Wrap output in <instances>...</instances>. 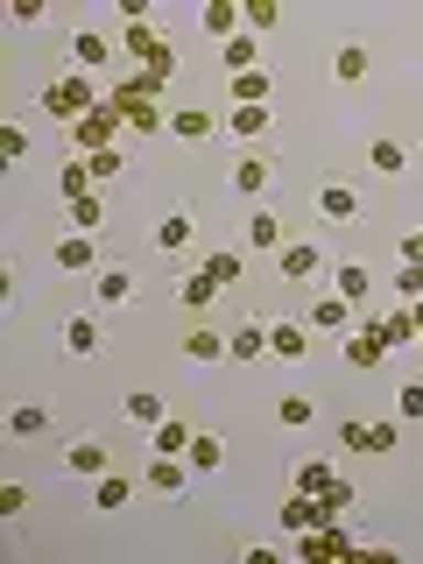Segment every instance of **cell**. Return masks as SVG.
<instances>
[{"instance_id": "cell-33", "label": "cell", "mask_w": 423, "mask_h": 564, "mask_svg": "<svg viewBox=\"0 0 423 564\" xmlns=\"http://www.w3.org/2000/svg\"><path fill=\"white\" fill-rule=\"evenodd\" d=\"M367 43L360 35H339V43H332V85H339V93H352V85H367Z\"/></svg>"}, {"instance_id": "cell-37", "label": "cell", "mask_w": 423, "mask_h": 564, "mask_svg": "<svg viewBox=\"0 0 423 564\" xmlns=\"http://www.w3.org/2000/svg\"><path fill=\"white\" fill-rule=\"evenodd\" d=\"M191 431H198V423H191V416H163V423H155V431H149V452H184L191 445Z\"/></svg>"}, {"instance_id": "cell-4", "label": "cell", "mask_w": 423, "mask_h": 564, "mask_svg": "<svg viewBox=\"0 0 423 564\" xmlns=\"http://www.w3.org/2000/svg\"><path fill=\"white\" fill-rule=\"evenodd\" d=\"M311 219L317 234H360L367 226V184H352V176H311Z\"/></svg>"}, {"instance_id": "cell-21", "label": "cell", "mask_w": 423, "mask_h": 564, "mask_svg": "<svg viewBox=\"0 0 423 564\" xmlns=\"http://www.w3.org/2000/svg\"><path fill=\"white\" fill-rule=\"evenodd\" d=\"M282 106H226V149H275Z\"/></svg>"}, {"instance_id": "cell-11", "label": "cell", "mask_w": 423, "mask_h": 564, "mask_svg": "<svg viewBox=\"0 0 423 564\" xmlns=\"http://www.w3.org/2000/svg\"><path fill=\"white\" fill-rule=\"evenodd\" d=\"M269 360V304H234L226 311V367H261Z\"/></svg>"}, {"instance_id": "cell-42", "label": "cell", "mask_w": 423, "mask_h": 564, "mask_svg": "<svg viewBox=\"0 0 423 564\" xmlns=\"http://www.w3.org/2000/svg\"><path fill=\"white\" fill-rule=\"evenodd\" d=\"M395 261H410V269H423V226H395Z\"/></svg>"}, {"instance_id": "cell-36", "label": "cell", "mask_w": 423, "mask_h": 564, "mask_svg": "<svg viewBox=\"0 0 423 564\" xmlns=\"http://www.w3.org/2000/svg\"><path fill=\"white\" fill-rule=\"evenodd\" d=\"M240 29L254 35V43H269V35L282 29V8L275 0H240Z\"/></svg>"}, {"instance_id": "cell-18", "label": "cell", "mask_w": 423, "mask_h": 564, "mask_svg": "<svg viewBox=\"0 0 423 564\" xmlns=\"http://www.w3.org/2000/svg\"><path fill=\"white\" fill-rule=\"evenodd\" d=\"M176 360L226 367V311L219 317H184V325H176Z\"/></svg>"}, {"instance_id": "cell-3", "label": "cell", "mask_w": 423, "mask_h": 564, "mask_svg": "<svg viewBox=\"0 0 423 564\" xmlns=\"http://www.w3.org/2000/svg\"><path fill=\"white\" fill-rule=\"evenodd\" d=\"M106 106L120 113V128L141 134V141H163L170 134V106H163V85L155 78H141V70H128V78L106 93Z\"/></svg>"}, {"instance_id": "cell-35", "label": "cell", "mask_w": 423, "mask_h": 564, "mask_svg": "<svg viewBox=\"0 0 423 564\" xmlns=\"http://www.w3.org/2000/svg\"><path fill=\"white\" fill-rule=\"evenodd\" d=\"M57 431V416H50V402H14L8 410V437H22V445H35V437Z\"/></svg>"}, {"instance_id": "cell-50", "label": "cell", "mask_w": 423, "mask_h": 564, "mask_svg": "<svg viewBox=\"0 0 423 564\" xmlns=\"http://www.w3.org/2000/svg\"><path fill=\"white\" fill-rule=\"evenodd\" d=\"M416 360H423V339H416Z\"/></svg>"}, {"instance_id": "cell-8", "label": "cell", "mask_w": 423, "mask_h": 564, "mask_svg": "<svg viewBox=\"0 0 423 564\" xmlns=\"http://www.w3.org/2000/svg\"><path fill=\"white\" fill-rule=\"evenodd\" d=\"M57 64L64 70H106V64H120V29H106V22H70L64 29V43H57Z\"/></svg>"}, {"instance_id": "cell-6", "label": "cell", "mask_w": 423, "mask_h": 564, "mask_svg": "<svg viewBox=\"0 0 423 564\" xmlns=\"http://www.w3.org/2000/svg\"><path fill=\"white\" fill-rule=\"evenodd\" d=\"M43 269L57 282H93L106 269V240L99 234H78V226H57V234L43 240Z\"/></svg>"}, {"instance_id": "cell-48", "label": "cell", "mask_w": 423, "mask_h": 564, "mask_svg": "<svg viewBox=\"0 0 423 564\" xmlns=\"http://www.w3.org/2000/svg\"><path fill=\"white\" fill-rule=\"evenodd\" d=\"M410 317H416V332H423V296H416V304H410Z\"/></svg>"}, {"instance_id": "cell-32", "label": "cell", "mask_w": 423, "mask_h": 564, "mask_svg": "<svg viewBox=\"0 0 423 564\" xmlns=\"http://www.w3.org/2000/svg\"><path fill=\"white\" fill-rule=\"evenodd\" d=\"M317 516H325V501H317V494H282V501H275V522H282V536H311V529H317Z\"/></svg>"}, {"instance_id": "cell-26", "label": "cell", "mask_w": 423, "mask_h": 564, "mask_svg": "<svg viewBox=\"0 0 423 564\" xmlns=\"http://www.w3.org/2000/svg\"><path fill=\"white\" fill-rule=\"evenodd\" d=\"M219 99L226 106H275L282 99L275 64H254V70H240V78H219Z\"/></svg>"}, {"instance_id": "cell-15", "label": "cell", "mask_w": 423, "mask_h": 564, "mask_svg": "<svg viewBox=\"0 0 423 564\" xmlns=\"http://www.w3.org/2000/svg\"><path fill=\"white\" fill-rule=\"evenodd\" d=\"M85 304L93 311H128V304H141V261H128V254H106V269L85 282Z\"/></svg>"}, {"instance_id": "cell-34", "label": "cell", "mask_w": 423, "mask_h": 564, "mask_svg": "<svg viewBox=\"0 0 423 564\" xmlns=\"http://www.w3.org/2000/svg\"><path fill=\"white\" fill-rule=\"evenodd\" d=\"M212 64H219V78H240V70H254V64H269V50H261L254 43V35H234V43H219V57H212Z\"/></svg>"}, {"instance_id": "cell-45", "label": "cell", "mask_w": 423, "mask_h": 564, "mask_svg": "<svg viewBox=\"0 0 423 564\" xmlns=\"http://www.w3.org/2000/svg\"><path fill=\"white\" fill-rule=\"evenodd\" d=\"M339 452H367V416H339Z\"/></svg>"}, {"instance_id": "cell-19", "label": "cell", "mask_w": 423, "mask_h": 564, "mask_svg": "<svg viewBox=\"0 0 423 564\" xmlns=\"http://www.w3.org/2000/svg\"><path fill=\"white\" fill-rule=\"evenodd\" d=\"M339 360L352 367V375H381L395 352H388V339H381V317L375 311H360V325L352 332H339Z\"/></svg>"}, {"instance_id": "cell-30", "label": "cell", "mask_w": 423, "mask_h": 564, "mask_svg": "<svg viewBox=\"0 0 423 564\" xmlns=\"http://www.w3.org/2000/svg\"><path fill=\"white\" fill-rule=\"evenodd\" d=\"M141 494V466H113V473H99L93 480V508L99 516H113V508H128Z\"/></svg>"}, {"instance_id": "cell-29", "label": "cell", "mask_w": 423, "mask_h": 564, "mask_svg": "<svg viewBox=\"0 0 423 564\" xmlns=\"http://www.w3.org/2000/svg\"><path fill=\"white\" fill-rule=\"evenodd\" d=\"M64 226H78V234H113V191H85V198L64 205Z\"/></svg>"}, {"instance_id": "cell-43", "label": "cell", "mask_w": 423, "mask_h": 564, "mask_svg": "<svg viewBox=\"0 0 423 564\" xmlns=\"http://www.w3.org/2000/svg\"><path fill=\"white\" fill-rule=\"evenodd\" d=\"M29 501H35V487H29V480H8V487H0V516H8V522H14V516H29Z\"/></svg>"}, {"instance_id": "cell-17", "label": "cell", "mask_w": 423, "mask_h": 564, "mask_svg": "<svg viewBox=\"0 0 423 564\" xmlns=\"http://www.w3.org/2000/svg\"><path fill=\"white\" fill-rule=\"evenodd\" d=\"M247 261H254V254H247V240H240V234H205V247H198V269L219 282L226 296H234L240 282H247Z\"/></svg>"}, {"instance_id": "cell-41", "label": "cell", "mask_w": 423, "mask_h": 564, "mask_svg": "<svg viewBox=\"0 0 423 564\" xmlns=\"http://www.w3.org/2000/svg\"><path fill=\"white\" fill-rule=\"evenodd\" d=\"M402 445V416H375L367 423V452H395Z\"/></svg>"}, {"instance_id": "cell-5", "label": "cell", "mask_w": 423, "mask_h": 564, "mask_svg": "<svg viewBox=\"0 0 423 564\" xmlns=\"http://www.w3.org/2000/svg\"><path fill=\"white\" fill-rule=\"evenodd\" d=\"M282 184V149H226V198L234 205H269Z\"/></svg>"}, {"instance_id": "cell-20", "label": "cell", "mask_w": 423, "mask_h": 564, "mask_svg": "<svg viewBox=\"0 0 423 564\" xmlns=\"http://www.w3.org/2000/svg\"><path fill=\"white\" fill-rule=\"evenodd\" d=\"M410 163H416V134H402V128L367 134V176H375V184H402Z\"/></svg>"}, {"instance_id": "cell-2", "label": "cell", "mask_w": 423, "mask_h": 564, "mask_svg": "<svg viewBox=\"0 0 423 564\" xmlns=\"http://www.w3.org/2000/svg\"><path fill=\"white\" fill-rule=\"evenodd\" d=\"M269 275H275V290H282V296H311V290H325V275H332V240L304 226V234H296V240L269 261Z\"/></svg>"}, {"instance_id": "cell-46", "label": "cell", "mask_w": 423, "mask_h": 564, "mask_svg": "<svg viewBox=\"0 0 423 564\" xmlns=\"http://www.w3.org/2000/svg\"><path fill=\"white\" fill-rule=\"evenodd\" d=\"M234 557H240V564H269V557H275V543H261V536H240V543H234Z\"/></svg>"}, {"instance_id": "cell-22", "label": "cell", "mask_w": 423, "mask_h": 564, "mask_svg": "<svg viewBox=\"0 0 423 564\" xmlns=\"http://www.w3.org/2000/svg\"><path fill=\"white\" fill-rule=\"evenodd\" d=\"M317 346V332L304 325V311H269V360L275 367H304Z\"/></svg>"}, {"instance_id": "cell-13", "label": "cell", "mask_w": 423, "mask_h": 564, "mask_svg": "<svg viewBox=\"0 0 423 564\" xmlns=\"http://www.w3.org/2000/svg\"><path fill=\"white\" fill-rule=\"evenodd\" d=\"M35 106H50V113H57V120H78V113H99V85L93 78H85V70H50V78L43 85H35Z\"/></svg>"}, {"instance_id": "cell-25", "label": "cell", "mask_w": 423, "mask_h": 564, "mask_svg": "<svg viewBox=\"0 0 423 564\" xmlns=\"http://www.w3.org/2000/svg\"><path fill=\"white\" fill-rule=\"evenodd\" d=\"M191 480H198V466H191L184 452H149L141 458V494H155V501H176Z\"/></svg>"}, {"instance_id": "cell-40", "label": "cell", "mask_w": 423, "mask_h": 564, "mask_svg": "<svg viewBox=\"0 0 423 564\" xmlns=\"http://www.w3.org/2000/svg\"><path fill=\"white\" fill-rule=\"evenodd\" d=\"M85 170H93V191H113L120 184V149H99V155H78Z\"/></svg>"}, {"instance_id": "cell-14", "label": "cell", "mask_w": 423, "mask_h": 564, "mask_svg": "<svg viewBox=\"0 0 423 564\" xmlns=\"http://www.w3.org/2000/svg\"><path fill=\"white\" fill-rule=\"evenodd\" d=\"M234 234L247 240V254H269V261H275L282 247H290L296 234H304V226L290 219V205H275V198H269V205H247V219L234 226Z\"/></svg>"}, {"instance_id": "cell-23", "label": "cell", "mask_w": 423, "mask_h": 564, "mask_svg": "<svg viewBox=\"0 0 423 564\" xmlns=\"http://www.w3.org/2000/svg\"><path fill=\"white\" fill-rule=\"evenodd\" d=\"M296 311H304V325L317 332V339H339V332L360 325V311H352L346 296L332 290V282H325V290H311V296H296Z\"/></svg>"}, {"instance_id": "cell-49", "label": "cell", "mask_w": 423, "mask_h": 564, "mask_svg": "<svg viewBox=\"0 0 423 564\" xmlns=\"http://www.w3.org/2000/svg\"><path fill=\"white\" fill-rule=\"evenodd\" d=\"M416 120H423V93H416Z\"/></svg>"}, {"instance_id": "cell-28", "label": "cell", "mask_w": 423, "mask_h": 564, "mask_svg": "<svg viewBox=\"0 0 423 564\" xmlns=\"http://www.w3.org/2000/svg\"><path fill=\"white\" fill-rule=\"evenodd\" d=\"M163 416H170V395H163V388H128V395H120V423H128L134 437H149Z\"/></svg>"}, {"instance_id": "cell-16", "label": "cell", "mask_w": 423, "mask_h": 564, "mask_svg": "<svg viewBox=\"0 0 423 564\" xmlns=\"http://www.w3.org/2000/svg\"><path fill=\"white\" fill-rule=\"evenodd\" d=\"M219 304H226V290L198 269V261L170 275V311H176V325H184V317H219Z\"/></svg>"}, {"instance_id": "cell-24", "label": "cell", "mask_w": 423, "mask_h": 564, "mask_svg": "<svg viewBox=\"0 0 423 564\" xmlns=\"http://www.w3.org/2000/svg\"><path fill=\"white\" fill-rule=\"evenodd\" d=\"M120 113L113 106H99V113H78V120H64V149L70 155H99V149H120Z\"/></svg>"}, {"instance_id": "cell-27", "label": "cell", "mask_w": 423, "mask_h": 564, "mask_svg": "<svg viewBox=\"0 0 423 564\" xmlns=\"http://www.w3.org/2000/svg\"><path fill=\"white\" fill-rule=\"evenodd\" d=\"M184 458L198 466V480H212V473H226V458H234V437H226L219 423H198L191 445H184Z\"/></svg>"}, {"instance_id": "cell-44", "label": "cell", "mask_w": 423, "mask_h": 564, "mask_svg": "<svg viewBox=\"0 0 423 564\" xmlns=\"http://www.w3.org/2000/svg\"><path fill=\"white\" fill-rule=\"evenodd\" d=\"M8 22H14V29H43L50 8H43V0H8Z\"/></svg>"}, {"instance_id": "cell-7", "label": "cell", "mask_w": 423, "mask_h": 564, "mask_svg": "<svg viewBox=\"0 0 423 564\" xmlns=\"http://www.w3.org/2000/svg\"><path fill=\"white\" fill-rule=\"evenodd\" d=\"M57 352L64 360H106L113 352V325H106V311H93V304H64L57 311Z\"/></svg>"}, {"instance_id": "cell-38", "label": "cell", "mask_w": 423, "mask_h": 564, "mask_svg": "<svg viewBox=\"0 0 423 564\" xmlns=\"http://www.w3.org/2000/svg\"><path fill=\"white\" fill-rule=\"evenodd\" d=\"M388 416L423 423V375H402V381H395V402H388Z\"/></svg>"}, {"instance_id": "cell-31", "label": "cell", "mask_w": 423, "mask_h": 564, "mask_svg": "<svg viewBox=\"0 0 423 564\" xmlns=\"http://www.w3.org/2000/svg\"><path fill=\"white\" fill-rule=\"evenodd\" d=\"M317 416H325V402L311 388H282L275 395V431H317Z\"/></svg>"}, {"instance_id": "cell-10", "label": "cell", "mask_w": 423, "mask_h": 564, "mask_svg": "<svg viewBox=\"0 0 423 564\" xmlns=\"http://www.w3.org/2000/svg\"><path fill=\"white\" fill-rule=\"evenodd\" d=\"M57 466H64V480H99V473L120 466V445L106 431H64L57 437Z\"/></svg>"}, {"instance_id": "cell-47", "label": "cell", "mask_w": 423, "mask_h": 564, "mask_svg": "<svg viewBox=\"0 0 423 564\" xmlns=\"http://www.w3.org/2000/svg\"><path fill=\"white\" fill-rule=\"evenodd\" d=\"M0 149H8V163H22V155H29V134L8 128V134H0Z\"/></svg>"}, {"instance_id": "cell-9", "label": "cell", "mask_w": 423, "mask_h": 564, "mask_svg": "<svg viewBox=\"0 0 423 564\" xmlns=\"http://www.w3.org/2000/svg\"><path fill=\"white\" fill-rule=\"evenodd\" d=\"M163 141H170V149H212V141H226V106H212L205 93L198 99H176Z\"/></svg>"}, {"instance_id": "cell-1", "label": "cell", "mask_w": 423, "mask_h": 564, "mask_svg": "<svg viewBox=\"0 0 423 564\" xmlns=\"http://www.w3.org/2000/svg\"><path fill=\"white\" fill-rule=\"evenodd\" d=\"M205 212L191 205V198H170L163 212H155V226H149V261L163 275H176V269H191V261H198V247H205Z\"/></svg>"}, {"instance_id": "cell-39", "label": "cell", "mask_w": 423, "mask_h": 564, "mask_svg": "<svg viewBox=\"0 0 423 564\" xmlns=\"http://www.w3.org/2000/svg\"><path fill=\"white\" fill-rule=\"evenodd\" d=\"M198 22H205V35H219V43H234V35H240V0H212V8L198 14Z\"/></svg>"}, {"instance_id": "cell-12", "label": "cell", "mask_w": 423, "mask_h": 564, "mask_svg": "<svg viewBox=\"0 0 423 564\" xmlns=\"http://www.w3.org/2000/svg\"><path fill=\"white\" fill-rule=\"evenodd\" d=\"M332 290L346 296L352 311H375L381 304V275H375V254H367V247H339V254H332Z\"/></svg>"}]
</instances>
